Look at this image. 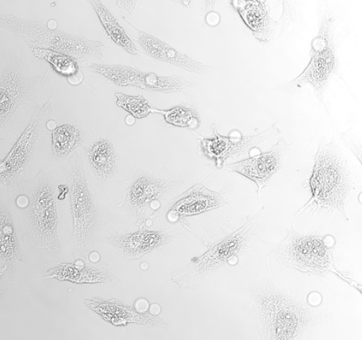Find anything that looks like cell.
Segmentation results:
<instances>
[{
	"mask_svg": "<svg viewBox=\"0 0 362 340\" xmlns=\"http://www.w3.org/2000/svg\"><path fill=\"white\" fill-rule=\"evenodd\" d=\"M247 307L266 339H300L334 317L332 312L303 306L269 283L255 288Z\"/></svg>",
	"mask_w": 362,
	"mask_h": 340,
	"instance_id": "1",
	"label": "cell"
},
{
	"mask_svg": "<svg viewBox=\"0 0 362 340\" xmlns=\"http://www.w3.org/2000/svg\"><path fill=\"white\" fill-rule=\"evenodd\" d=\"M312 199L299 213L315 203L317 207L339 211L346 219V200L351 193V178L338 146L322 141L314 159L310 178Z\"/></svg>",
	"mask_w": 362,
	"mask_h": 340,
	"instance_id": "2",
	"label": "cell"
},
{
	"mask_svg": "<svg viewBox=\"0 0 362 340\" xmlns=\"http://www.w3.org/2000/svg\"><path fill=\"white\" fill-rule=\"evenodd\" d=\"M0 27L21 39L32 50H49L71 56L103 59V52L107 49L102 42L51 28L47 21H30L14 15H2Z\"/></svg>",
	"mask_w": 362,
	"mask_h": 340,
	"instance_id": "3",
	"label": "cell"
},
{
	"mask_svg": "<svg viewBox=\"0 0 362 340\" xmlns=\"http://www.w3.org/2000/svg\"><path fill=\"white\" fill-rule=\"evenodd\" d=\"M71 194L76 252L83 254L97 238L103 221V211L91 195L80 156L75 152L63 167Z\"/></svg>",
	"mask_w": 362,
	"mask_h": 340,
	"instance_id": "4",
	"label": "cell"
},
{
	"mask_svg": "<svg viewBox=\"0 0 362 340\" xmlns=\"http://www.w3.org/2000/svg\"><path fill=\"white\" fill-rule=\"evenodd\" d=\"M265 216L264 208L245 225L192 261L185 268L172 274L173 282L181 289H194L208 276L238 256L254 241Z\"/></svg>",
	"mask_w": 362,
	"mask_h": 340,
	"instance_id": "5",
	"label": "cell"
},
{
	"mask_svg": "<svg viewBox=\"0 0 362 340\" xmlns=\"http://www.w3.org/2000/svg\"><path fill=\"white\" fill-rule=\"evenodd\" d=\"M334 247L326 238L299 234L291 228L270 256L300 272L322 274L334 269Z\"/></svg>",
	"mask_w": 362,
	"mask_h": 340,
	"instance_id": "6",
	"label": "cell"
},
{
	"mask_svg": "<svg viewBox=\"0 0 362 340\" xmlns=\"http://www.w3.org/2000/svg\"><path fill=\"white\" fill-rule=\"evenodd\" d=\"M29 235L35 249L46 250L52 256L60 251L57 234V208L54 184L40 176L29 198Z\"/></svg>",
	"mask_w": 362,
	"mask_h": 340,
	"instance_id": "7",
	"label": "cell"
},
{
	"mask_svg": "<svg viewBox=\"0 0 362 340\" xmlns=\"http://www.w3.org/2000/svg\"><path fill=\"white\" fill-rule=\"evenodd\" d=\"M52 79L50 71L45 75L30 78L24 72V64L18 51L13 46L8 51V62L0 78V125L1 129L11 119L19 104L35 97L42 86Z\"/></svg>",
	"mask_w": 362,
	"mask_h": 340,
	"instance_id": "8",
	"label": "cell"
},
{
	"mask_svg": "<svg viewBox=\"0 0 362 340\" xmlns=\"http://www.w3.org/2000/svg\"><path fill=\"white\" fill-rule=\"evenodd\" d=\"M331 28L332 19L326 17L322 21L318 36L313 40L310 63L298 78L278 87V91L293 94L305 84H311L315 89L318 98L324 95L325 86L337 64Z\"/></svg>",
	"mask_w": 362,
	"mask_h": 340,
	"instance_id": "9",
	"label": "cell"
},
{
	"mask_svg": "<svg viewBox=\"0 0 362 340\" xmlns=\"http://www.w3.org/2000/svg\"><path fill=\"white\" fill-rule=\"evenodd\" d=\"M90 71L100 74L119 86H134L147 91L161 93H177L185 89L196 86L193 82L178 76H160L146 73L136 68L122 64H90Z\"/></svg>",
	"mask_w": 362,
	"mask_h": 340,
	"instance_id": "10",
	"label": "cell"
},
{
	"mask_svg": "<svg viewBox=\"0 0 362 340\" xmlns=\"http://www.w3.org/2000/svg\"><path fill=\"white\" fill-rule=\"evenodd\" d=\"M52 98L45 106L37 107L28 128L21 135L10 154L2 161L0 166V177L4 185L11 189L13 184L21 171H23L32 159L35 143L40 134L43 122L49 120L52 113Z\"/></svg>",
	"mask_w": 362,
	"mask_h": 340,
	"instance_id": "11",
	"label": "cell"
},
{
	"mask_svg": "<svg viewBox=\"0 0 362 340\" xmlns=\"http://www.w3.org/2000/svg\"><path fill=\"white\" fill-rule=\"evenodd\" d=\"M290 149L289 144L282 139L269 152L252 157L237 164L228 165L226 169L250 178L256 183L260 191L268 184L270 178L281 169L287 152Z\"/></svg>",
	"mask_w": 362,
	"mask_h": 340,
	"instance_id": "12",
	"label": "cell"
},
{
	"mask_svg": "<svg viewBox=\"0 0 362 340\" xmlns=\"http://www.w3.org/2000/svg\"><path fill=\"white\" fill-rule=\"evenodd\" d=\"M127 23L137 30L139 45H141L145 53L152 58L172 64L178 68L186 69L187 72L198 74L199 76H207L216 71V68L199 62V61L190 58L189 56L180 53L168 43L134 28L128 21Z\"/></svg>",
	"mask_w": 362,
	"mask_h": 340,
	"instance_id": "13",
	"label": "cell"
},
{
	"mask_svg": "<svg viewBox=\"0 0 362 340\" xmlns=\"http://www.w3.org/2000/svg\"><path fill=\"white\" fill-rule=\"evenodd\" d=\"M0 210V276L2 278L4 273L14 270L21 260V254L10 208L2 202Z\"/></svg>",
	"mask_w": 362,
	"mask_h": 340,
	"instance_id": "14",
	"label": "cell"
},
{
	"mask_svg": "<svg viewBox=\"0 0 362 340\" xmlns=\"http://www.w3.org/2000/svg\"><path fill=\"white\" fill-rule=\"evenodd\" d=\"M169 241L168 237L163 234L143 231V232L112 237L109 243L129 259H138Z\"/></svg>",
	"mask_w": 362,
	"mask_h": 340,
	"instance_id": "15",
	"label": "cell"
},
{
	"mask_svg": "<svg viewBox=\"0 0 362 340\" xmlns=\"http://www.w3.org/2000/svg\"><path fill=\"white\" fill-rule=\"evenodd\" d=\"M177 183L157 180L149 176H141L135 180L131 186L128 193L127 202L132 208L145 206L167 193L168 191L176 188Z\"/></svg>",
	"mask_w": 362,
	"mask_h": 340,
	"instance_id": "16",
	"label": "cell"
},
{
	"mask_svg": "<svg viewBox=\"0 0 362 340\" xmlns=\"http://www.w3.org/2000/svg\"><path fill=\"white\" fill-rule=\"evenodd\" d=\"M191 193L176 203L173 210L185 215H196L220 207L224 200L218 193L209 191L206 187L194 188Z\"/></svg>",
	"mask_w": 362,
	"mask_h": 340,
	"instance_id": "17",
	"label": "cell"
},
{
	"mask_svg": "<svg viewBox=\"0 0 362 340\" xmlns=\"http://www.w3.org/2000/svg\"><path fill=\"white\" fill-rule=\"evenodd\" d=\"M91 6L93 7L98 16L109 37L112 40L117 43V45L123 47L125 51L133 55H139V51L136 47L134 45L133 42L129 38L127 33L119 21L115 18V16L105 7L104 4L100 1H89Z\"/></svg>",
	"mask_w": 362,
	"mask_h": 340,
	"instance_id": "18",
	"label": "cell"
},
{
	"mask_svg": "<svg viewBox=\"0 0 362 340\" xmlns=\"http://www.w3.org/2000/svg\"><path fill=\"white\" fill-rule=\"evenodd\" d=\"M91 168L98 176H111L116 166V156L110 142L100 140L89 151Z\"/></svg>",
	"mask_w": 362,
	"mask_h": 340,
	"instance_id": "19",
	"label": "cell"
},
{
	"mask_svg": "<svg viewBox=\"0 0 362 340\" xmlns=\"http://www.w3.org/2000/svg\"><path fill=\"white\" fill-rule=\"evenodd\" d=\"M54 158H64L76 147L81 145L82 137L80 130L71 125L58 126L52 132Z\"/></svg>",
	"mask_w": 362,
	"mask_h": 340,
	"instance_id": "20",
	"label": "cell"
},
{
	"mask_svg": "<svg viewBox=\"0 0 362 340\" xmlns=\"http://www.w3.org/2000/svg\"><path fill=\"white\" fill-rule=\"evenodd\" d=\"M32 51L36 58L49 62L61 75L65 76L75 75L80 67L78 60L74 56L49 50L34 49Z\"/></svg>",
	"mask_w": 362,
	"mask_h": 340,
	"instance_id": "21",
	"label": "cell"
},
{
	"mask_svg": "<svg viewBox=\"0 0 362 340\" xmlns=\"http://www.w3.org/2000/svg\"><path fill=\"white\" fill-rule=\"evenodd\" d=\"M117 106L124 108L131 115L136 118L146 117L151 112V108L145 98L141 97H130V96L117 94Z\"/></svg>",
	"mask_w": 362,
	"mask_h": 340,
	"instance_id": "22",
	"label": "cell"
},
{
	"mask_svg": "<svg viewBox=\"0 0 362 340\" xmlns=\"http://www.w3.org/2000/svg\"><path fill=\"white\" fill-rule=\"evenodd\" d=\"M152 112L163 113L168 123L182 126V128L189 126L195 128L199 125L197 118L189 110L185 108L178 107L168 111L152 110Z\"/></svg>",
	"mask_w": 362,
	"mask_h": 340,
	"instance_id": "23",
	"label": "cell"
},
{
	"mask_svg": "<svg viewBox=\"0 0 362 340\" xmlns=\"http://www.w3.org/2000/svg\"><path fill=\"white\" fill-rule=\"evenodd\" d=\"M136 4L137 2L133 1H117L116 6L119 8H124V10L129 11L130 14H133Z\"/></svg>",
	"mask_w": 362,
	"mask_h": 340,
	"instance_id": "24",
	"label": "cell"
},
{
	"mask_svg": "<svg viewBox=\"0 0 362 340\" xmlns=\"http://www.w3.org/2000/svg\"><path fill=\"white\" fill-rule=\"evenodd\" d=\"M220 17L216 13H211L207 16V23L209 25H216L219 23Z\"/></svg>",
	"mask_w": 362,
	"mask_h": 340,
	"instance_id": "25",
	"label": "cell"
},
{
	"mask_svg": "<svg viewBox=\"0 0 362 340\" xmlns=\"http://www.w3.org/2000/svg\"><path fill=\"white\" fill-rule=\"evenodd\" d=\"M262 19L264 20V16H259L258 18H257V21H261ZM255 21H256V19L252 20V21H250V23H247V24H248V26H250V27H252V24H254L255 23Z\"/></svg>",
	"mask_w": 362,
	"mask_h": 340,
	"instance_id": "26",
	"label": "cell"
}]
</instances>
